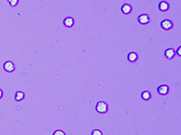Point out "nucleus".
<instances>
[{
    "instance_id": "13",
    "label": "nucleus",
    "mask_w": 181,
    "mask_h": 135,
    "mask_svg": "<svg viewBox=\"0 0 181 135\" xmlns=\"http://www.w3.org/2000/svg\"><path fill=\"white\" fill-rule=\"evenodd\" d=\"M11 6H16L18 4L19 0H7Z\"/></svg>"
},
{
    "instance_id": "10",
    "label": "nucleus",
    "mask_w": 181,
    "mask_h": 135,
    "mask_svg": "<svg viewBox=\"0 0 181 135\" xmlns=\"http://www.w3.org/2000/svg\"><path fill=\"white\" fill-rule=\"evenodd\" d=\"M158 8H159V10H160L161 12H166L168 10L170 6H169V4L167 1H161L160 3L159 4Z\"/></svg>"
},
{
    "instance_id": "3",
    "label": "nucleus",
    "mask_w": 181,
    "mask_h": 135,
    "mask_svg": "<svg viewBox=\"0 0 181 135\" xmlns=\"http://www.w3.org/2000/svg\"><path fill=\"white\" fill-rule=\"evenodd\" d=\"M160 25L161 28L164 30H170L171 29H172V28L174 27L173 22L170 20H168V19L163 20L161 22Z\"/></svg>"
},
{
    "instance_id": "2",
    "label": "nucleus",
    "mask_w": 181,
    "mask_h": 135,
    "mask_svg": "<svg viewBox=\"0 0 181 135\" xmlns=\"http://www.w3.org/2000/svg\"><path fill=\"white\" fill-rule=\"evenodd\" d=\"M138 22L139 24L142 25H148L150 22V16L147 14H142L138 16Z\"/></svg>"
},
{
    "instance_id": "8",
    "label": "nucleus",
    "mask_w": 181,
    "mask_h": 135,
    "mask_svg": "<svg viewBox=\"0 0 181 135\" xmlns=\"http://www.w3.org/2000/svg\"><path fill=\"white\" fill-rule=\"evenodd\" d=\"M75 20L72 17H70V16H68V17H66L63 20V24L67 28H71L74 25Z\"/></svg>"
},
{
    "instance_id": "11",
    "label": "nucleus",
    "mask_w": 181,
    "mask_h": 135,
    "mask_svg": "<svg viewBox=\"0 0 181 135\" xmlns=\"http://www.w3.org/2000/svg\"><path fill=\"white\" fill-rule=\"evenodd\" d=\"M15 100L17 101H23L25 97V94L24 93V92L18 91H16L15 93Z\"/></svg>"
},
{
    "instance_id": "1",
    "label": "nucleus",
    "mask_w": 181,
    "mask_h": 135,
    "mask_svg": "<svg viewBox=\"0 0 181 135\" xmlns=\"http://www.w3.org/2000/svg\"><path fill=\"white\" fill-rule=\"evenodd\" d=\"M95 110L98 113H101V114H104V113L108 112L109 105L104 101H100L99 102H97L96 107H95Z\"/></svg>"
},
{
    "instance_id": "16",
    "label": "nucleus",
    "mask_w": 181,
    "mask_h": 135,
    "mask_svg": "<svg viewBox=\"0 0 181 135\" xmlns=\"http://www.w3.org/2000/svg\"><path fill=\"white\" fill-rule=\"evenodd\" d=\"M180 50H181V46H179L178 47V49H177V51H176V53H177V54L178 55V56L180 57L181 56V52H180Z\"/></svg>"
},
{
    "instance_id": "17",
    "label": "nucleus",
    "mask_w": 181,
    "mask_h": 135,
    "mask_svg": "<svg viewBox=\"0 0 181 135\" xmlns=\"http://www.w3.org/2000/svg\"><path fill=\"white\" fill-rule=\"evenodd\" d=\"M3 95H4L3 91H2V90L0 89V99L2 98V97H3Z\"/></svg>"
},
{
    "instance_id": "9",
    "label": "nucleus",
    "mask_w": 181,
    "mask_h": 135,
    "mask_svg": "<svg viewBox=\"0 0 181 135\" xmlns=\"http://www.w3.org/2000/svg\"><path fill=\"white\" fill-rule=\"evenodd\" d=\"M121 10L123 12V14H126V15H128V14H130L132 12V8L130 4H125L122 5V6H121Z\"/></svg>"
},
{
    "instance_id": "15",
    "label": "nucleus",
    "mask_w": 181,
    "mask_h": 135,
    "mask_svg": "<svg viewBox=\"0 0 181 135\" xmlns=\"http://www.w3.org/2000/svg\"><path fill=\"white\" fill-rule=\"evenodd\" d=\"M53 134L54 135H62V134L65 135V134H66V133L65 132L62 131L61 130H56V131H54L53 132Z\"/></svg>"
},
{
    "instance_id": "12",
    "label": "nucleus",
    "mask_w": 181,
    "mask_h": 135,
    "mask_svg": "<svg viewBox=\"0 0 181 135\" xmlns=\"http://www.w3.org/2000/svg\"><path fill=\"white\" fill-rule=\"evenodd\" d=\"M141 98L145 101H149L151 98V93L149 91H145L142 92Z\"/></svg>"
},
{
    "instance_id": "14",
    "label": "nucleus",
    "mask_w": 181,
    "mask_h": 135,
    "mask_svg": "<svg viewBox=\"0 0 181 135\" xmlns=\"http://www.w3.org/2000/svg\"><path fill=\"white\" fill-rule=\"evenodd\" d=\"M91 134L92 135H100V134H102L103 133H102V132L99 129H94L93 130L92 132H91Z\"/></svg>"
},
{
    "instance_id": "4",
    "label": "nucleus",
    "mask_w": 181,
    "mask_h": 135,
    "mask_svg": "<svg viewBox=\"0 0 181 135\" xmlns=\"http://www.w3.org/2000/svg\"><path fill=\"white\" fill-rule=\"evenodd\" d=\"M158 93L161 96H165L169 93L170 91V88L167 84H161L158 87L157 89Z\"/></svg>"
},
{
    "instance_id": "7",
    "label": "nucleus",
    "mask_w": 181,
    "mask_h": 135,
    "mask_svg": "<svg viewBox=\"0 0 181 135\" xmlns=\"http://www.w3.org/2000/svg\"><path fill=\"white\" fill-rule=\"evenodd\" d=\"M139 59V56L136 52H130L127 56V60L131 63H134Z\"/></svg>"
},
{
    "instance_id": "6",
    "label": "nucleus",
    "mask_w": 181,
    "mask_h": 135,
    "mask_svg": "<svg viewBox=\"0 0 181 135\" xmlns=\"http://www.w3.org/2000/svg\"><path fill=\"white\" fill-rule=\"evenodd\" d=\"M176 56V51L173 48L166 49L164 51V57L168 60H172Z\"/></svg>"
},
{
    "instance_id": "5",
    "label": "nucleus",
    "mask_w": 181,
    "mask_h": 135,
    "mask_svg": "<svg viewBox=\"0 0 181 135\" xmlns=\"http://www.w3.org/2000/svg\"><path fill=\"white\" fill-rule=\"evenodd\" d=\"M4 69L7 72H13L16 69L15 64L12 61H7L4 64Z\"/></svg>"
}]
</instances>
